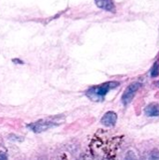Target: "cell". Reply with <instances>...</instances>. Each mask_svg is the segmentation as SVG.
<instances>
[{
  "mask_svg": "<svg viewBox=\"0 0 159 160\" xmlns=\"http://www.w3.org/2000/svg\"><path fill=\"white\" fill-rule=\"evenodd\" d=\"M159 75V61H157L153 68H151V76L152 77H157Z\"/></svg>",
  "mask_w": 159,
  "mask_h": 160,
  "instance_id": "52a82bcc",
  "label": "cell"
},
{
  "mask_svg": "<svg viewBox=\"0 0 159 160\" xmlns=\"http://www.w3.org/2000/svg\"><path fill=\"white\" fill-rule=\"evenodd\" d=\"M156 84H157V86H158V87H159V81H158V82H156Z\"/></svg>",
  "mask_w": 159,
  "mask_h": 160,
  "instance_id": "9c48e42d",
  "label": "cell"
},
{
  "mask_svg": "<svg viewBox=\"0 0 159 160\" xmlns=\"http://www.w3.org/2000/svg\"><path fill=\"white\" fill-rule=\"evenodd\" d=\"M117 122V114L114 112H106L100 120V123L105 127H113Z\"/></svg>",
  "mask_w": 159,
  "mask_h": 160,
  "instance_id": "277c9868",
  "label": "cell"
},
{
  "mask_svg": "<svg viewBox=\"0 0 159 160\" xmlns=\"http://www.w3.org/2000/svg\"><path fill=\"white\" fill-rule=\"evenodd\" d=\"M119 84V82H108L100 85L93 86L86 92V96L93 101H102L109 91L118 87Z\"/></svg>",
  "mask_w": 159,
  "mask_h": 160,
  "instance_id": "6da1fadb",
  "label": "cell"
},
{
  "mask_svg": "<svg viewBox=\"0 0 159 160\" xmlns=\"http://www.w3.org/2000/svg\"><path fill=\"white\" fill-rule=\"evenodd\" d=\"M96 5L102 9L114 12L115 11V6L113 3V0H95Z\"/></svg>",
  "mask_w": 159,
  "mask_h": 160,
  "instance_id": "5b68a950",
  "label": "cell"
},
{
  "mask_svg": "<svg viewBox=\"0 0 159 160\" xmlns=\"http://www.w3.org/2000/svg\"><path fill=\"white\" fill-rule=\"evenodd\" d=\"M144 112L149 117H157V116H159V104L158 103H156V102H153V103L149 104L145 108Z\"/></svg>",
  "mask_w": 159,
  "mask_h": 160,
  "instance_id": "8992f818",
  "label": "cell"
},
{
  "mask_svg": "<svg viewBox=\"0 0 159 160\" xmlns=\"http://www.w3.org/2000/svg\"><path fill=\"white\" fill-rule=\"evenodd\" d=\"M65 122V117L63 115H57V116H52L49 117L47 119H42L37 122H35L33 124L28 125L27 127L34 132L36 133H40L43 131H46L52 128L57 127Z\"/></svg>",
  "mask_w": 159,
  "mask_h": 160,
  "instance_id": "7a4b0ae2",
  "label": "cell"
},
{
  "mask_svg": "<svg viewBox=\"0 0 159 160\" xmlns=\"http://www.w3.org/2000/svg\"><path fill=\"white\" fill-rule=\"evenodd\" d=\"M141 86H142V84L140 82H133L130 85H128V87L125 90V92L122 96V102L125 106L128 105L133 100L136 93L141 88Z\"/></svg>",
  "mask_w": 159,
  "mask_h": 160,
  "instance_id": "3957f363",
  "label": "cell"
},
{
  "mask_svg": "<svg viewBox=\"0 0 159 160\" xmlns=\"http://www.w3.org/2000/svg\"><path fill=\"white\" fill-rule=\"evenodd\" d=\"M12 62H17L16 64H23V62L19 59H12Z\"/></svg>",
  "mask_w": 159,
  "mask_h": 160,
  "instance_id": "ba28073f",
  "label": "cell"
}]
</instances>
